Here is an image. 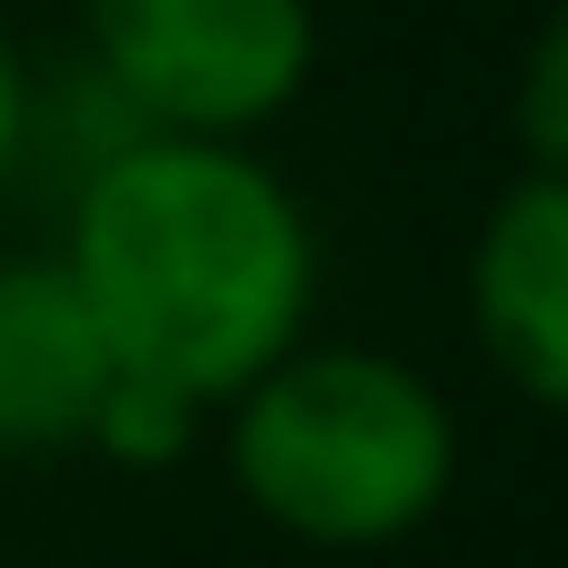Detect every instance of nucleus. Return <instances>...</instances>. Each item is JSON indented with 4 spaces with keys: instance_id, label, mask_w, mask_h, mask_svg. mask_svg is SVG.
<instances>
[{
    "instance_id": "20e7f679",
    "label": "nucleus",
    "mask_w": 568,
    "mask_h": 568,
    "mask_svg": "<svg viewBox=\"0 0 568 568\" xmlns=\"http://www.w3.org/2000/svg\"><path fill=\"white\" fill-rule=\"evenodd\" d=\"M459 320L479 369L568 429V180L509 170L459 250Z\"/></svg>"
},
{
    "instance_id": "f03ea898",
    "label": "nucleus",
    "mask_w": 568,
    "mask_h": 568,
    "mask_svg": "<svg viewBox=\"0 0 568 568\" xmlns=\"http://www.w3.org/2000/svg\"><path fill=\"white\" fill-rule=\"evenodd\" d=\"M210 459L270 539L310 559H379L439 529L469 429L439 369H419L409 349L310 329L230 409H210Z\"/></svg>"
},
{
    "instance_id": "0eeeda50",
    "label": "nucleus",
    "mask_w": 568,
    "mask_h": 568,
    "mask_svg": "<svg viewBox=\"0 0 568 568\" xmlns=\"http://www.w3.org/2000/svg\"><path fill=\"white\" fill-rule=\"evenodd\" d=\"M509 140H519V170L568 180V0H549L509 50Z\"/></svg>"
},
{
    "instance_id": "39448f33",
    "label": "nucleus",
    "mask_w": 568,
    "mask_h": 568,
    "mask_svg": "<svg viewBox=\"0 0 568 568\" xmlns=\"http://www.w3.org/2000/svg\"><path fill=\"white\" fill-rule=\"evenodd\" d=\"M120 359L60 270V250H0V469H50L90 449Z\"/></svg>"
},
{
    "instance_id": "f257e3e1",
    "label": "nucleus",
    "mask_w": 568,
    "mask_h": 568,
    "mask_svg": "<svg viewBox=\"0 0 568 568\" xmlns=\"http://www.w3.org/2000/svg\"><path fill=\"white\" fill-rule=\"evenodd\" d=\"M50 250L80 280L120 379L200 409H230L320 329V210L260 140L140 130L50 210Z\"/></svg>"
},
{
    "instance_id": "7ed1b4c3",
    "label": "nucleus",
    "mask_w": 568,
    "mask_h": 568,
    "mask_svg": "<svg viewBox=\"0 0 568 568\" xmlns=\"http://www.w3.org/2000/svg\"><path fill=\"white\" fill-rule=\"evenodd\" d=\"M160 140H270L329 50L320 0H80L70 40Z\"/></svg>"
},
{
    "instance_id": "423d86ee",
    "label": "nucleus",
    "mask_w": 568,
    "mask_h": 568,
    "mask_svg": "<svg viewBox=\"0 0 568 568\" xmlns=\"http://www.w3.org/2000/svg\"><path fill=\"white\" fill-rule=\"evenodd\" d=\"M200 449H210V409H200V399L150 389V379H110V399H100L80 459H100V469H120V479H160V469H180V459H200Z\"/></svg>"
},
{
    "instance_id": "6e6552de",
    "label": "nucleus",
    "mask_w": 568,
    "mask_h": 568,
    "mask_svg": "<svg viewBox=\"0 0 568 568\" xmlns=\"http://www.w3.org/2000/svg\"><path fill=\"white\" fill-rule=\"evenodd\" d=\"M30 100H40V60L20 50V30L0 20V210L30 180Z\"/></svg>"
}]
</instances>
